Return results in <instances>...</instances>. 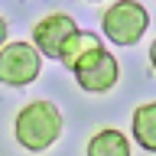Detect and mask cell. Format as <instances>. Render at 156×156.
I'll return each instance as SVG.
<instances>
[{
	"instance_id": "6da1fadb",
	"label": "cell",
	"mask_w": 156,
	"mask_h": 156,
	"mask_svg": "<svg viewBox=\"0 0 156 156\" xmlns=\"http://www.w3.org/2000/svg\"><path fill=\"white\" fill-rule=\"evenodd\" d=\"M62 133V111L52 101H29L13 120V136L29 153H42Z\"/></svg>"
},
{
	"instance_id": "7a4b0ae2",
	"label": "cell",
	"mask_w": 156,
	"mask_h": 156,
	"mask_svg": "<svg viewBox=\"0 0 156 156\" xmlns=\"http://www.w3.org/2000/svg\"><path fill=\"white\" fill-rule=\"evenodd\" d=\"M146 26H150V13L136 0H117L101 16V29L114 46H133L146 33Z\"/></svg>"
},
{
	"instance_id": "3957f363",
	"label": "cell",
	"mask_w": 156,
	"mask_h": 156,
	"mask_svg": "<svg viewBox=\"0 0 156 156\" xmlns=\"http://www.w3.org/2000/svg\"><path fill=\"white\" fill-rule=\"evenodd\" d=\"M39 68H42V55L29 42H7L0 49V81L10 88H23L29 81H36Z\"/></svg>"
},
{
	"instance_id": "277c9868",
	"label": "cell",
	"mask_w": 156,
	"mask_h": 156,
	"mask_svg": "<svg viewBox=\"0 0 156 156\" xmlns=\"http://www.w3.org/2000/svg\"><path fill=\"white\" fill-rule=\"evenodd\" d=\"M75 78H78V88L81 91H91V94H101V91H111L120 78V68H117V58L107 52L104 46L88 52L75 68Z\"/></svg>"
},
{
	"instance_id": "5b68a950",
	"label": "cell",
	"mask_w": 156,
	"mask_h": 156,
	"mask_svg": "<svg viewBox=\"0 0 156 156\" xmlns=\"http://www.w3.org/2000/svg\"><path fill=\"white\" fill-rule=\"evenodd\" d=\"M75 33H78V23L68 16V13H49V16H42L36 26H33V49H36L39 55L58 58L62 46H65Z\"/></svg>"
},
{
	"instance_id": "8992f818",
	"label": "cell",
	"mask_w": 156,
	"mask_h": 156,
	"mask_svg": "<svg viewBox=\"0 0 156 156\" xmlns=\"http://www.w3.org/2000/svg\"><path fill=\"white\" fill-rule=\"evenodd\" d=\"M88 156H130V140L114 127H104V130H98L91 136Z\"/></svg>"
},
{
	"instance_id": "52a82bcc",
	"label": "cell",
	"mask_w": 156,
	"mask_h": 156,
	"mask_svg": "<svg viewBox=\"0 0 156 156\" xmlns=\"http://www.w3.org/2000/svg\"><path fill=\"white\" fill-rule=\"evenodd\" d=\"M104 42H101V36H94V33H85V29H78L75 36L68 39L65 46H62V52H58V62L65 68H75L81 58L88 55V52H94V49H101Z\"/></svg>"
},
{
	"instance_id": "ba28073f",
	"label": "cell",
	"mask_w": 156,
	"mask_h": 156,
	"mask_svg": "<svg viewBox=\"0 0 156 156\" xmlns=\"http://www.w3.org/2000/svg\"><path fill=\"white\" fill-rule=\"evenodd\" d=\"M133 140L143 146V150L156 153V101L140 104L133 111Z\"/></svg>"
},
{
	"instance_id": "9c48e42d",
	"label": "cell",
	"mask_w": 156,
	"mask_h": 156,
	"mask_svg": "<svg viewBox=\"0 0 156 156\" xmlns=\"http://www.w3.org/2000/svg\"><path fill=\"white\" fill-rule=\"evenodd\" d=\"M3 39H7V20L0 16V49H3Z\"/></svg>"
},
{
	"instance_id": "30bf717a",
	"label": "cell",
	"mask_w": 156,
	"mask_h": 156,
	"mask_svg": "<svg viewBox=\"0 0 156 156\" xmlns=\"http://www.w3.org/2000/svg\"><path fill=\"white\" fill-rule=\"evenodd\" d=\"M150 65L156 68V39H153V46H150Z\"/></svg>"
}]
</instances>
